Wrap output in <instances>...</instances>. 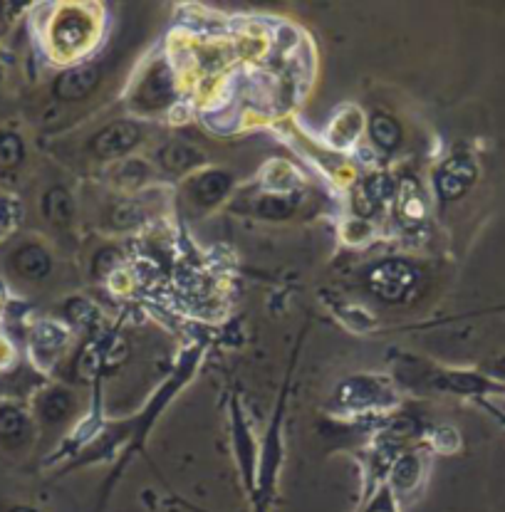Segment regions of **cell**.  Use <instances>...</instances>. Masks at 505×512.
I'll use <instances>...</instances> for the list:
<instances>
[{"instance_id": "obj_1", "label": "cell", "mask_w": 505, "mask_h": 512, "mask_svg": "<svg viewBox=\"0 0 505 512\" xmlns=\"http://www.w3.org/2000/svg\"><path fill=\"white\" fill-rule=\"evenodd\" d=\"M419 273L406 260H384L377 268L369 273V290L377 300L389 302V305H399V302L409 300L411 292L416 290Z\"/></svg>"}, {"instance_id": "obj_2", "label": "cell", "mask_w": 505, "mask_h": 512, "mask_svg": "<svg viewBox=\"0 0 505 512\" xmlns=\"http://www.w3.org/2000/svg\"><path fill=\"white\" fill-rule=\"evenodd\" d=\"M176 99L174 72L166 62H156L152 70L139 80L137 90L132 94V107L142 114L161 112Z\"/></svg>"}, {"instance_id": "obj_3", "label": "cell", "mask_w": 505, "mask_h": 512, "mask_svg": "<svg viewBox=\"0 0 505 512\" xmlns=\"http://www.w3.org/2000/svg\"><path fill=\"white\" fill-rule=\"evenodd\" d=\"M144 139V127L134 119H117L97 132L90 149L97 159H122Z\"/></svg>"}, {"instance_id": "obj_4", "label": "cell", "mask_w": 505, "mask_h": 512, "mask_svg": "<svg viewBox=\"0 0 505 512\" xmlns=\"http://www.w3.org/2000/svg\"><path fill=\"white\" fill-rule=\"evenodd\" d=\"M233 184H236V179H233L231 171L226 169L199 171V174L191 176L189 184H186V198H189L191 206H196L199 211H211L218 203L226 201Z\"/></svg>"}, {"instance_id": "obj_5", "label": "cell", "mask_w": 505, "mask_h": 512, "mask_svg": "<svg viewBox=\"0 0 505 512\" xmlns=\"http://www.w3.org/2000/svg\"><path fill=\"white\" fill-rule=\"evenodd\" d=\"M476 176L478 166L471 156H451V159H446L444 164L439 166V171H436V193H439L441 201H456V198H461L468 188L476 184Z\"/></svg>"}, {"instance_id": "obj_6", "label": "cell", "mask_w": 505, "mask_h": 512, "mask_svg": "<svg viewBox=\"0 0 505 512\" xmlns=\"http://www.w3.org/2000/svg\"><path fill=\"white\" fill-rule=\"evenodd\" d=\"M104 77V67L100 62H87V65H77L72 70L62 72L60 77L52 85V92H55L57 99L62 102H82L90 94H95L97 87H100Z\"/></svg>"}, {"instance_id": "obj_7", "label": "cell", "mask_w": 505, "mask_h": 512, "mask_svg": "<svg viewBox=\"0 0 505 512\" xmlns=\"http://www.w3.org/2000/svg\"><path fill=\"white\" fill-rule=\"evenodd\" d=\"M13 268L20 278L40 282L52 273V258L40 243H25L15 250Z\"/></svg>"}, {"instance_id": "obj_8", "label": "cell", "mask_w": 505, "mask_h": 512, "mask_svg": "<svg viewBox=\"0 0 505 512\" xmlns=\"http://www.w3.org/2000/svg\"><path fill=\"white\" fill-rule=\"evenodd\" d=\"M90 30L92 23L87 15L65 13L57 20L55 30H52V40H55V45L65 52L80 50V47L87 45V40H90Z\"/></svg>"}, {"instance_id": "obj_9", "label": "cell", "mask_w": 505, "mask_h": 512, "mask_svg": "<svg viewBox=\"0 0 505 512\" xmlns=\"http://www.w3.org/2000/svg\"><path fill=\"white\" fill-rule=\"evenodd\" d=\"M75 396L67 389H50L40 396L38 401V414L48 426H57V423L67 421L75 414Z\"/></svg>"}, {"instance_id": "obj_10", "label": "cell", "mask_w": 505, "mask_h": 512, "mask_svg": "<svg viewBox=\"0 0 505 512\" xmlns=\"http://www.w3.org/2000/svg\"><path fill=\"white\" fill-rule=\"evenodd\" d=\"M43 213L52 226H70L75 221V198L65 186H52L43 196Z\"/></svg>"}, {"instance_id": "obj_11", "label": "cell", "mask_w": 505, "mask_h": 512, "mask_svg": "<svg viewBox=\"0 0 505 512\" xmlns=\"http://www.w3.org/2000/svg\"><path fill=\"white\" fill-rule=\"evenodd\" d=\"M159 161L166 171H171V174H186V171H194L196 166L201 164L203 156L201 151L194 149L191 144L176 141V144H169L161 149Z\"/></svg>"}, {"instance_id": "obj_12", "label": "cell", "mask_w": 505, "mask_h": 512, "mask_svg": "<svg viewBox=\"0 0 505 512\" xmlns=\"http://www.w3.org/2000/svg\"><path fill=\"white\" fill-rule=\"evenodd\" d=\"M369 137H372L374 144L382 151H397L404 139L402 124H399L392 114L377 112L369 119Z\"/></svg>"}, {"instance_id": "obj_13", "label": "cell", "mask_w": 505, "mask_h": 512, "mask_svg": "<svg viewBox=\"0 0 505 512\" xmlns=\"http://www.w3.org/2000/svg\"><path fill=\"white\" fill-rule=\"evenodd\" d=\"M30 438V421L15 406H0V441L10 446H23Z\"/></svg>"}, {"instance_id": "obj_14", "label": "cell", "mask_w": 505, "mask_h": 512, "mask_svg": "<svg viewBox=\"0 0 505 512\" xmlns=\"http://www.w3.org/2000/svg\"><path fill=\"white\" fill-rule=\"evenodd\" d=\"M255 213L260 218H270V221H283L295 213V201H290L288 196H280V193H268L255 203Z\"/></svg>"}, {"instance_id": "obj_15", "label": "cell", "mask_w": 505, "mask_h": 512, "mask_svg": "<svg viewBox=\"0 0 505 512\" xmlns=\"http://www.w3.org/2000/svg\"><path fill=\"white\" fill-rule=\"evenodd\" d=\"M25 159V144L18 134L0 132V169H15Z\"/></svg>"}, {"instance_id": "obj_16", "label": "cell", "mask_w": 505, "mask_h": 512, "mask_svg": "<svg viewBox=\"0 0 505 512\" xmlns=\"http://www.w3.org/2000/svg\"><path fill=\"white\" fill-rule=\"evenodd\" d=\"M389 191H392V184H389L387 176H372V179L364 181L362 198H367L369 208H379L387 201Z\"/></svg>"}, {"instance_id": "obj_17", "label": "cell", "mask_w": 505, "mask_h": 512, "mask_svg": "<svg viewBox=\"0 0 505 512\" xmlns=\"http://www.w3.org/2000/svg\"><path fill=\"white\" fill-rule=\"evenodd\" d=\"M367 512H394V500L389 495V490H382V493L374 498V503L369 505Z\"/></svg>"}, {"instance_id": "obj_18", "label": "cell", "mask_w": 505, "mask_h": 512, "mask_svg": "<svg viewBox=\"0 0 505 512\" xmlns=\"http://www.w3.org/2000/svg\"><path fill=\"white\" fill-rule=\"evenodd\" d=\"M496 374L503 376V379H505V357L498 359V362H496Z\"/></svg>"}, {"instance_id": "obj_19", "label": "cell", "mask_w": 505, "mask_h": 512, "mask_svg": "<svg viewBox=\"0 0 505 512\" xmlns=\"http://www.w3.org/2000/svg\"><path fill=\"white\" fill-rule=\"evenodd\" d=\"M10 512H38L35 508H13Z\"/></svg>"}]
</instances>
